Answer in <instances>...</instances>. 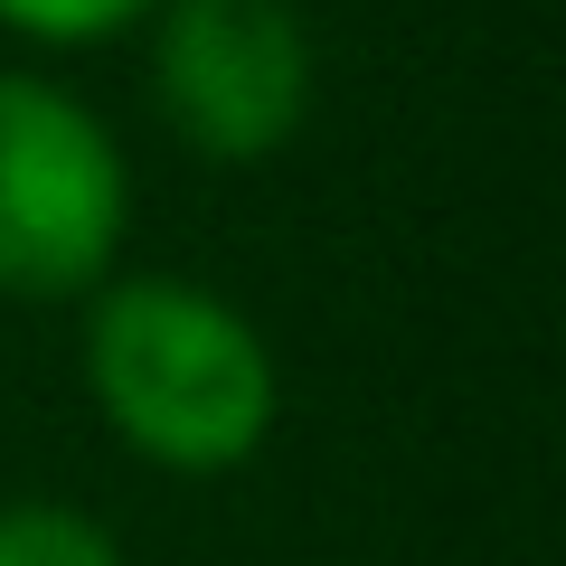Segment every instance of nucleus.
Returning <instances> with one entry per match:
<instances>
[{
	"instance_id": "f257e3e1",
	"label": "nucleus",
	"mask_w": 566,
	"mask_h": 566,
	"mask_svg": "<svg viewBox=\"0 0 566 566\" xmlns=\"http://www.w3.org/2000/svg\"><path fill=\"white\" fill-rule=\"evenodd\" d=\"M76 368L104 434L180 482L255 463L283 416V368L264 331L189 274H104L76 322Z\"/></svg>"
},
{
	"instance_id": "f03ea898",
	"label": "nucleus",
	"mask_w": 566,
	"mask_h": 566,
	"mask_svg": "<svg viewBox=\"0 0 566 566\" xmlns=\"http://www.w3.org/2000/svg\"><path fill=\"white\" fill-rule=\"evenodd\" d=\"M133 170L85 95L0 66V303H85L123 255Z\"/></svg>"
},
{
	"instance_id": "7ed1b4c3",
	"label": "nucleus",
	"mask_w": 566,
	"mask_h": 566,
	"mask_svg": "<svg viewBox=\"0 0 566 566\" xmlns=\"http://www.w3.org/2000/svg\"><path fill=\"white\" fill-rule=\"evenodd\" d=\"M142 39H151V104L199 161H274L312 123L322 48L293 0H161Z\"/></svg>"
},
{
	"instance_id": "20e7f679",
	"label": "nucleus",
	"mask_w": 566,
	"mask_h": 566,
	"mask_svg": "<svg viewBox=\"0 0 566 566\" xmlns=\"http://www.w3.org/2000/svg\"><path fill=\"white\" fill-rule=\"evenodd\" d=\"M0 566H123V538L76 501H0Z\"/></svg>"
},
{
	"instance_id": "39448f33",
	"label": "nucleus",
	"mask_w": 566,
	"mask_h": 566,
	"mask_svg": "<svg viewBox=\"0 0 566 566\" xmlns=\"http://www.w3.org/2000/svg\"><path fill=\"white\" fill-rule=\"evenodd\" d=\"M161 0H0V29L39 48H104L123 29H142Z\"/></svg>"
}]
</instances>
